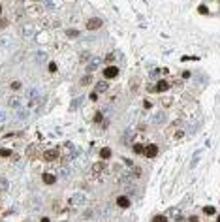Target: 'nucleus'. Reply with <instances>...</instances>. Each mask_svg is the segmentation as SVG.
Instances as JSON below:
<instances>
[{
    "label": "nucleus",
    "instance_id": "obj_21",
    "mask_svg": "<svg viewBox=\"0 0 220 222\" xmlns=\"http://www.w3.org/2000/svg\"><path fill=\"white\" fill-rule=\"evenodd\" d=\"M6 45H11V38H0V47H6Z\"/></svg>",
    "mask_w": 220,
    "mask_h": 222
},
{
    "label": "nucleus",
    "instance_id": "obj_10",
    "mask_svg": "<svg viewBox=\"0 0 220 222\" xmlns=\"http://www.w3.org/2000/svg\"><path fill=\"white\" fill-rule=\"evenodd\" d=\"M100 62H102V59H100V57L92 59V60H90V62L87 64V72H88V73H90V72H94V70H96L98 66H100Z\"/></svg>",
    "mask_w": 220,
    "mask_h": 222
},
{
    "label": "nucleus",
    "instance_id": "obj_20",
    "mask_svg": "<svg viewBox=\"0 0 220 222\" xmlns=\"http://www.w3.org/2000/svg\"><path fill=\"white\" fill-rule=\"evenodd\" d=\"M90 83H92V76H90V73H87V76L81 79V85H83V87H87V85H90Z\"/></svg>",
    "mask_w": 220,
    "mask_h": 222
},
{
    "label": "nucleus",
    "instance_id": "obj_42",
    "mask_svg": "<svg viewBox=\"0 0 220 222\" xmlns=\"http://www.w3.org/2000/svg\"><path fill=\"white\" fill-rule=\"evenodd\" d=\"M216 222H220V216H218V218H216Z\"/></svg>",
    "mask_w": 220,
    "mask_h": 222
},
{
    "label": "nucleus",
    "instance_id": "obj_3",
    "mask_svg": "<svg viewBox=\"0 0 220 222\" xmlns=\"http://www.w3.org/2000/svg\"><path fill=\"white\" fill-rule=\"evenodd\" d=\"M143 155L147 156V158H154L156 155H158V147L154 145V143H149L145 147V151H143Z\"/></svg>",
    "mask_w": 220,
    "mask_h": 222
},
{
    "label": "nucleus",
    "instance_id": "obj_40",
    "mask_svg": "<svg viewBox=\"0 0 220 222\" xmlns=\"http://www.w3.org/2000/svg\"><path fill=\"white\" fill-rule=\"evenodd\" d=\"M183 136H184V132H177V134H175V137H177V139H181Z\"/></svg>",
    "mask_w": 220,
    "mask_h": 222
},
{
    "label": "nucleus",
    "instance_id": "obj_28",
    "mask_svg": "<svg viewBox=\"0 0 220 222\" xmlns=\"http://www.w3.org/2000/svg\"><path fill=\"white\" fill-rule=\"evenodd\" d=\"M36 151V145H28V149H27V156H32Z\"/></svg>",
    "mask_w": 220,
    "mask_h": 222
},
{
    "label": "nucleus",
    "instance_id": "obj_27",
    "mask_svg": "<svg viewBox=\"0 0 220 222\" xmlns=\"http://www.w3.org/2000/svg\"><path fill=\"white\" fill-rule=\"evenodd\" d=\"M198 160H200V151H198V153H194V158H192V164H190V166L194 168L196 164H198Z\"/></svg>",
    "mask_w": 220,
    "mask_h": 222
},
{
    "label": "nucleus",
    "instance_id": "obj_34",
    "mask_svg": "<svg viewBox=\"0 0 220 222\" xmlns=\"http://www.w3.org/2000/svg\"><path fill=\"white\" fill-rule=\"evenodd\" d=\"M45 6H47L49 10H55V6H53V2H51V0H47V2H45Z\"/></svg>",
    "mask_w": 220,
    "mask_h": 222
},
{
    "label": "nucleus",
    "instance_id": "obj_6",
    "mask_svg": "<svg viewBox=\"0 0 220 222\" xmlns=\"http://www.w3.org/2000/svg\"><path fill=\"white\" fill-rule=\"evenodd\" d=\"M8 107H11V109H17V107H21V96H10L8 98Z\"/></svg>",
    "mask_w": 220,
    "mask_h": 222
},
{
    "label": "nucleus",
    "instance_id": "obj_39",
    "mask_svg": "<svg viewBox=\"0 0 220 222\" xmlns=\"http://www.w3.org/2000/svg\"><path fill=\"white\" fill-rule=\"evenodd\" d=\"M200 13H207V8H205V6H200Z\"/></svg>",
    "mask_w": 220,
    "mask_h": 222
},
{
    "label": "nucleus",
    "instance_id": "obj_24",
    "mask_svg": "<svg viewBox=\"0 0 220 222\" xmlns=\"http://www.w3.org/2000/svg\"><path fill=\"white\" fill-rule=\"evenodd\" d=\"M143 151H145V147H141L139 143H137V145H134V153H136V155H141Z\"/></svg>",
    "mask_w": 220,
    "mask_h": 222
},
{
    "label": "nucleus",
    "instance_id": "obj_16",
    "mask_svg": "<svg viewBox=\"0 0 220 222\" xmlns=\"http://www.w3.org/2000/svg\"><path fill=\"white\" fill-rule=\"evenodd\" d=\"M167 89H169V83H167V81H158V83H156V90H158V92H166Z\"/></svg>",
    "mask_w": 220,
    "mask_h": 222
},
{
    "label": "nucleus",
    "instance_id": "obj_41",
    "mask_svg": "<svg viewBox=\"0 0 220 222\" xmlns=\"http://www.w3.org/2000/svg\"><path fill=\"white\" fill-rule=\"evenodd\" d=\"M41 222H51V220H49L47 216H43V218H41Z\"/></svg>",
    "mask_w": 220,
    "mask_h": 222
},
{
    "label": "nucleus",
    "instance_id": "obj_4",
    "mask_svg": "<svg viewBox=\"0 0 220 222\" xmlns=\"http://www.w3.org/2000/svg\"><path fill=\"white\" fill-rule=\"evenodd\" d=\"M85 194H81V192H77V194H73L71 198H70V203L73 205V207H77V205H83L85 203Z\"/></svg>",
    "mask_w": 220,
    "mask_h": 222
},
{
    "label": "nucleus",
    "instance_id": "obj_23",
    "mask_svg": "<svg viewBox=\"0 0 220 222\" xmlns=\"http://www.w3.org/2000/svg\"><path fill=\"white\" fill-rule=\"evenodd\" d=\"M6 119H8V111L0 109V122H6Z\"/></svg>",
    "mask_w": 220,
    "mask_h": 222
},
{
    "label": "nucleus",
    "instance_id": "obj_36",
    "mask_svg": "<svg viewBox=\"0 0 220 222\" xmlns=\"http://www.w3.org/2000/svg\"><path fill=\"white\" fill-rule=\"evenodd\" d=\"M132 89H134V90H136V89H137V79H136V77H134V79H132Z\"/></svg>",
    "mask_w": 220,
    "mask_h": 222
},
{
    "label": "nucleus",
    "instance_id": "obj_14",
    "mask_svg": "<svg viewBox=\"0 0 220 222\" xmlns=\"http://www.w3.org/2000/svg\"><path fill=\"white\" fill-rule=\"evenodd\" d=\"M41 179H43V183H45V185H53V183L57 181V177H55L53 173H43V175H41Z\"/></svg>",
    "mask_w": 220,
    "mask_h": 222
},
{
    "label": "nucleus",
    "instance_id": "obj_11",
    "mask_svg": "<svg viewBox=\"0 0 220 222\" xmlns=\"http://www.w3.org/2000/svg\"><path fill=\"white\" fill-rule=\"evenodd\" d=\"M107 89H109V83H107V81H98V83L94 85V90H96L98 94H100V92H106Z\"/></svg>",
    "mask_w": 220,
    "mask_h": 222
},
{
    "label": "nucleus",
    "instance_id": "obj_37",
    "mask_svg": "<svg viewBox=\"0 0 220 222\" xmlns=\"http://www.w3.org/2000/svg\"><path fill=\"white\" fill-rule=\"evenodd\" d=\"M90 98H92V100H96V98H98V92H96V90H92V92H90Z\"/></svg>",
    "mask_w": 220,
    "mask_h": 222
},
{
    "label": "nucleus",
    "instance_id": "obj_38",
    "mask_svg": "<svg viewBox=\"0 0 220 222\" xmlns=\"http://www.w3.org/2000/svg\"><path fill=\"white\" fill-rule=\"evenodd\" d=\"M4 27H8V21H0V28H4Z\"/></svg>",
    "mask_w": 220,
    "mask_h": 222
},
{
    "label": "nucleus",
    "instance_id": "obj_32",
    "mask_svg": "<svg viewBox=\"0 0 220 222\" xmlns=\"http://www.w3.org/2000/svg\"><path fill=\"white\" fill-rule=\"evenodd\" d=\"M47 68H49V72H57V64H55V62H51Z\"/></svg>",
    "mask_w": 220,
    "mask_h": 222
},
{
    "label": "nucleus",
    "instance_id": "obj_19",
    "mask_svg": "<svg viewBox=\"0 0 220 222\" xmlns=\"http://www.w3.org/2000/svg\"><path fill=\"white\" fill-rule=\"evenodd\" d=\"M66 36H68V38H77V36H79V30H75V28H68V30H66Z\"/></svg>",
    "mask_w": 220,
    "mask_h": 222
},
{
    "label": "nucleus",
    "instance_id": "obj_17",
    "mask_svg": "<svg viewBox=\"0 0 220 222\" xmlns=\"http://www.w3.org/2000/svg\"><path fill=\"white\" fill-rule=\"evenodd\" d=\"M100 156H102V160H107V158H111V149H109V147H104V149L100 151Z\"/></svg>",
    "mask_w": 220,
    "mask_h": 222
},
{
    "label": "nucleus",
    "instance_id": "obj_5",
    "mask_svg": "<svg viewBox=\"0 0 220 222\" xmlns=\"http://www.w3.org/2000/svg\"><path fill=\"white\" fill-rule=\"evenodd\" d=\"M117 73H119V68H117V66H107V68L104 70V77H106V79H113V77H117Z\"/></svg>",
    "mask_w": 220,
    "mask_h": 222
},
{
    "label": "nucleus",
    "instance_id": "obj_8",
    "mask_svg": "<svg viewBox=\"0 0 220 222\" xmlns=\"http://www.w3.org/2000/svg\"><path fill=\"white\" fill-rule=\"evenodd\" d=\"M43 158H45L47 162H53V160L58 158V151H57V149H49V151L43 153Z\"/></svg>",
    "mask_w": 220,
    "mask_h": 222
},
{
    "label": "nucleus",
    "instance_id": "obj_12",
    "mask_svg": "<svg viewBox=\"0 0 220 222\" xmlns=\"http://www.w3.org/2000/svg\"><path fill=\"white\" fill-rule=\"evenodd\" d=\"M27 98H28V102H30V100H40V90L32 87V89L27 92Z\"/></svg>",
    "mask_w": 220,
    "mask_h": 222
},
{
    "label": "nucleus",
    "instance_id": "obj_2",
    "mask_svg": "<svg viewBox=\"0 0 220 222\" xmlns=\"http://www.w3.org/2000/svg\"><path fill=\"white\" fill-rule=\"evenodd\" d=\"M47 59H49V55H47V51H43V49H38V51L34 53V62H36L38 66H40V64H45Z\"/></svg>",
    "mask_w": 220,
    "mask_h": 222
},
{
    "label": "nucleus",
    "instance_id": "obj_18",
    "mask_svg": "<svg viewBox=\"0 0 220 222\" xmlns=\"http://www.w3.org/2000/svg\"><path fill=\"white\" fill-rule=\"evenodd\" d=\"M10 188V181L6 179V177H0V192H4V190H8Z\"/></svg>",
    "mask_w": 220,
    "mask_h": 222
},
{
    "label": "nucleus",
    "instance_id": "obj_31",
    "mask_svg": "<svg viewBox=\"0 0 220 222\" xmlns=\"http://www.w3.org/2000/svg\"><path fill=\"white\" fill-rule=\"evenodd\" d=\"M68 175H70V169H68V168L60 169V177H68Z\"/></svg>",
    "mask_w": 220,
    "mask_h": 222
},
{
    "label": "nucleus",
    "instance_id": "obj_43",
    "mask_svg": "<svg viewBox=\"0 0 220 222\" xmlns=\"http://www.w3.org/2000/svg\"><path fill=\"white\" fill-rule=\"evenodd\" d=\"M0 11H2V6H0Z\"/></svg>",
    "mask_w": 220,
    "mask_h": 222
},
{
    "label": "nucleus",
    "instance_id": "obj_29",
    "mask_svg": "<svg viewBox=\"0 0 220 222\" xmlns=\"http://www.w3.org/2000/svg\"><path fill=\"white\" fill-rule=\"evenodd\" d=\"M21 87H23V83H21V81H13V83H11V89H13V90H19Z\"/></svg>",
    "mask_w": 220,
    "mask_h": 222
},
{
    "label": "nucleus",
    "instance_id": "obj_7",
    "mask_svg": "<svg viewBox=\"0 0 220 222\" xmlns=\"http://www.w3.org/2000/svg\"><path fill=\"white\" fill-rule=\"evenodd\" d=\"M100 27H102V19H98V17H94V19H90L87 23V28L88 30H98Z\"/></svg>",
    "mask_w": 220,
    "mask_h": 222
},
{
    "label": "nucleus",
    "instance_id": "obj_15",
    "mask_svg": "<svg viewBox=\"0 0 220 222\" xmlns=\"http://www.w3.org/2000/svg\"><path fill=\"white\" fill-rule=\"evenodd\" d=\"M153 120L156 122V124H162V122L166 120V113H164V111H160V113H154V117H153Z\"/></svg>",
    "mask_w": 220,
    "mask_h": 222
},
{
    "label": "nucleus",
    "instance_id": "obj_22",
    "mask_svg": "<svg viewBox=\"0 0 220 222\" xmlns=\"http://www.w3.org/2000/svg\"><path fill=\"white\" fill-rule=\"evenodd\" d=\"M104 168H106L104 164H94V166H92V171H94V173H100Z\"/></svg>",
    "mask_w": 220,
    "mask_h": 222
},
{
    "label": "nucleus",
    "instance_id": "obj_13",
    "mask_svg": "<svg viewBox=\"0 0 220 222\" xmlns=\"http://www.w3.org/2000/svg\"><path fill=\"white\" fill-rule=\"evenodd\" d=\"M117 205H119V207H130L128 196H119V198H117Z\"/></svg>",
    "mask_w": 220,
    "mask_h": 222
},
{
    "label": "nucleus",
    "instance_id": "obj_1",
    "mask_svg": "<svg viewBox=\"0 0 220 222\" xmlns=\"http://www.w3.org/2000/svg\"><path fill=\"white\" fill-rule=\"evenodd\" d=\"M34 34H36V28H34V24L27 23V24H23V27H21V36H23V38H32Z\"/></svg>",
    "mask_w": 220,
    "mask_h": 222
},
{
    "label": "nucleus",
    "instance_id": "obj_30",
    "mask_svg": "<svg viewBox=\"0 0 220 222\" xmlns=\"http://www.w3.org/2000/svg\"><path fill=\"white\" fill-rule=\"evenodd\" d=\"M214 213H216V211H214V207H211V205H209V207H205V215H214Z\"/></svg>",
    "mask_w": 220,
    "mask_h": 222
},
{
    "label": "nucleus",
    "instance_id": "obj_26",
    "mask_svg": "<svg viewBox=\"0 0 220 222\" xmlns=\"http://www.w3.org/2000/svg\"><path fill=\"white\" fill-rule=\"evenodd\" d=\"M0 156L8 158V156H11V151H10V149H0Z\"/></svg>",
    "mask_w": 220,
    "mask_h": 222
},
{
    "label": "nucleus",
    "instance_id": "obj_35",
    "mask_svg": "<svg viewBox=\"0 0 220 222\" xmlns=\"http://www.w3.org/2000/svg\"><path fill=\"white\" fill-rule=\"evenodd\" d=\"M94 120L100 122V120H102V113H96V115H94Z\"/></svg>",
    "mask_w": 220,
    "mask_h": 222
},
{
    "label": "nucleus",
    "instance_id": "obj_33",
    "mask_svg": "<svg viewBox=\"0 0 220 222\" xmlns=\"http://www.w3.org/2000/svg\"><path fill=\"white\" fill-rule=\"evenodd\" d=\"M113 59H115V55H113V53H107V57H106V60H107V62H113Z\"/></svg>",
    "mask_w": 220,
    "mask_h": 222
},
{
    "label": "nucleus",
    "instance_id": "obj_25",
    "mask_svg": "<svg viewBox=\"0 0 220 222\" xmlns=\"http://www.w3.org/2000/svg\"><path fill=\"white\" fill-rule=\"evenodd\" d=\"M153 222H167V218H166L164 215H156V216L153 218Z\"/></svg>",
    "mask_w": 220,
    "mask_h": 222
},
{
    "label": "nucleus",
    "instance_id": "obj_9",
    "mask_svg": "<svg viewBox=\"0 0 220 222\" xmlns=\"http://www.w3.org/2000/svg\"><path fill=\"white\" fill-rule=\"evenodd\" d=\"M28 115H30V111H28V109H24V107H17V111H15V119H17V120L28 119Z\"/></svg>",
    "mask_w": 220,
    "mask_h": 222
}]
</instances>
